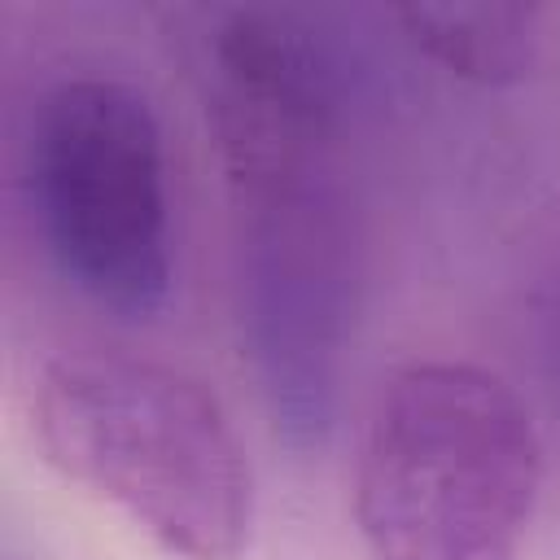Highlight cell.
I'll list each match as a JSON object with an SVG mask.
<instances>
[{
  "label": "cell",
  "mask_w": 560,
  "mask_h": 560,
  "mask_svg": "<svg viewBox=\"0 0 560 560\" xmlns=\"http://www.w3.org/2000/svg\"><path fill=\"white\" fill-rule=\"evenodd\" d=\"M402 35L442 70L508 88L534 70L538 57V4H407L398 9Z\"/></svg>",
  "instance_id": "obj_5"
},
{
  "label": "cell",
  "mask_w": 560,
  "mask_h": 560,
  "mask_svg": "<svg viewBox=\"0 0 560 560\" xmlns=\"http://www.w3.org/2000/svg\"><path fill=\"white\" fill-rule=\"evenodd\" d=\"M26 188L66 284L131 324L166 306V153L144 92L109 74L48 83L26 122Z\"/></svg>",
  "instance_id": "obj_4"
},
{
  "label": "cell",
  "mask_w": 560,
  "mask_h": 560,
  "mask_svg": "<svg viewBox=\"0 0 560 560\" xmlns=\"http://www.w3.org/2000/svg\"><path fill=\"white\" fill-rule=\"evenodd\" d=\"M337 70L306 22L232 9L206 39V118L232 201L241 354L289 446L337 420L359 236L337 158Z\"/></svg>",
  "instance_id": "obj_1"
},
{
  "label": "cell",
  "mask_w": 560,
  "mask_h": 560,
  "mask_svg": "<svg viewBox=\"0 0 560 560\" xmlns=\"http://www.w3.org/2000/svg\"><path fill=\"white\" fill-rule=\"evenodd\" d=\"M44 459L118 508L166 556L241 560L254 538V472L219 398L149 354L70 346L31 376Z\"/></svg>",
  "instance_id": "obj_2"
},
{
  "label": "cell",
  "mask_w": 560,
  "mask_h": 560,
  "mask_svg": "<svg viewBox=\"0 0 560 560\" xmlns=\"http://www.w3.org/2000/svg\"><path fill=\"white\" fill-rule=\"evenodd\" d=\"M4 560H18V556H4Z\"/></svg>",
  "instance_id": "obj_6"
},
{
  "label": "cell",
  "mask_w": 560,
  "mask_h": 560,
  "mask_svg": "<svg viewBox=\"0 0 560 560\" xmlns=\"http://www.w3.org/2000/svg\"><path fill=\"white\" fill-rule=\"evenodd\" d=\"M538 486L534 416L499 372L411 359L385 376L354 464L368 560H516Z\"/></svg>",
  "instance_id": "obj_3"
}]
</instances>
